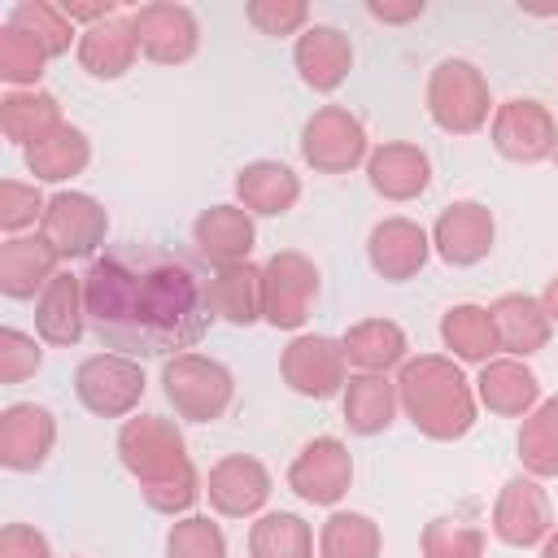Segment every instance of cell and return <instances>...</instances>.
<instances>
[{
	"label": "cell",
	"instance_id": "cell-32",
	"mask_svg": "<svg viewBox=\"0 0 558 558\" xmlns=\"http://www.w3.org/2000/svg\"><path fill=\"white\" fill-rule=\"evenodd\" d=\"M209 305L214 318H227L235 327H253L262 318V266L240 262L209 275Z\"/></svg>",
	"mask_w": 558,
	"mask_h": 558
},
{
	"label": "cell",
	"instance_id": "cell-28",
	"mask_svg": "<svg viewBox=\"0 0 558 558\" xmlns=\"http://www.w3.org/2000/svg\"><path fill=\"white\" fill-rule=\"evenodd\" d=\"M340 405H344V427L353 436H379V432H388V423L401 405L397 401V379L357 371V375H349V384L340 392Z\"/></svg>",
	"mask_w": 558,
	"mask_h": 558
},
{
	"label": "cell",
	"instance_id": "cell-47",
	"mask_svg": "<svg viewBox=\"0 0 558 558\" xmlns=\"http://www.w3.org/2000/svg\"><path fill=\"white\" fill-rule=\"evenodd\" d=\"M541 558H558V527L545 536V545H541Z\"/></svg>",
	"mask_w": 558,
	"mask_h": 558
},
{
	"label": "cell",
	"instance_id": "cell-15",
	"mask_svg": "<svg viewBox=\"0 0 558 558\" xmlns=\"http://www.w3.org/2000/svg\"><path fill=\"white\" fill-rule=\"evenodd\" d=\"M493 240H497V222H493V209L480 201L445 205L432 227V248L449 266H480L493 253Z\"/></svg>",
	"mask_w": 558,
	"mask_h": 558
},
{
	"label": "cell",
	"instance_id": "cell-8",
	"mask_svg": "<svg viewBox=\"0 0 558 558\" xmlns=\"http://www.w3.org/2000/svg\"><path fill=\"white\" fill-rule=\"evenodd\" d=\"M39 235H44V244H48L61 262L100 257V244H105V235H109V214H105V205H100L96 196L65 187V192H52V196H48Z\"/></svg>",
	"mask_w": 558,
	"mask_h": 558
},
{
	"label": "cell",
	"instance_id": "cell-11",
	"mask_svg": "<svg viewBox=\"0 0 558 558\" xmlns=\"http://www.w3.org/2000/svg\"><path fill=\"white\" fill-rule=\"evenodd\" d=\"M279 371H283V384L296 397H310V401H327V397L344 392V384H349L344 344L331 340V336H318V331L292 336V344L279 357Z\"/></svg>",
	"mask_w": 558,
	"mask_h": 558
},
{
	"label": "cell",
	"instance_id": "cell-44",
	"mask_svg": "<svg viewBox=\"0 0 558 558\" xmlns=\"http://www.w3.org/2000/svg\"><path fill=\"white\" fill-rule=\"evenodd\" d=\"M0 558H52L48 536L31 523H4L0 532Z\"/></svg>",
	"mask_w": 558,
	"mask_h": 558
},
{
	"label": "cell",
	"instance_id": "cell-36",
	"mask_svg": "<svg viewBox=\"0 0 558 558\" xmlns=\"http://www.w3.org/2000/svg\"><path fill=\"white\" fill-rule=\"evenodd\" d=\"M519 462L536 480L558 475V397L541 401L519 427Z\"/></svg>",
	"mask_w": 558,
	"mask_h": 558
},
{
	"label": "cell",
	"instance_id": "cell-40",
	"mask_svg": "<svg viewBox=\"0 0 558 558\" xmlns=\"http://www.w3.org/2000/svg\"><path fill=\"white\" fill-rule=\"evenodd\" d=\"M166 558H227V536L209 514H179L166 532Z\"/></svg>",
	"mask_w": 558,
	"mask_h": 558
},
{
	"label": "cell",
	"instance_id": "cell-43",
	"mask_svg": "<svg viewBox=\"0 0 558 558\" xmlns=\"http://www.w3.org/2000/svg\"><path fill=\"white\" fill-rule=\"evenodd\" d=\"M44 362V349L35 336L17 331V327H0V384H22L26 375H35Z\"/></svg>",
	"mask_w": 558,
	"mask_h": 558
},
{
	"label": "cell",
	"instance_id": "cell-10",
	"mask_svg": "<svg viewBox=\"0 0 558 558\" xmlns=\"http://www.w3.org/2000/svg\"><path fill=\"white\" fill-rule=\"evenodd\" d=\"M488 135H493V148L506 157V161H519V166H536L545 157L558 153V122L554 113L532 100V96H514V100H501L493 109V122H488Z\"/></svg>",
	"mask_w": 558,
	"mask_h": 558
},
{
	"label": "cell",
	"instance_id": "cell-38",
	"mask_svg": "<svg viewBox=\"0 0 558 558\" xmlns=\"http://www.w3.org/2000/svg\"><path fill=\"white\" fill-rule=\"evenodd\" d=\"M52 57L44 52V44L17 26H0V78L13 87V92H26V87H39L44 78V65Z\"/></svg>",
	"mask_w": 558,
	"mask_h": 558
},
{
	"label": "cell",
	"instance_id": "cell-14",
	"mask_svg": "<svg viewBox=\"0 0 558 558\" xmlns=\"http://www.w3.org/2000/svg\"><path fill=\"white\" fill-rule=\"evenodd\" d=\"M353 484L349 445L336 436H314L288 466V488L310 506H336Z\"/></svg>",
	"mask_w": 558,
	"mask_h": 558
},
{
	"label": "cell",
	"instance_id": "cell-39",
	"mask_svg": "<svg viewBox=\"0 0 558 558\" xmlns=\"http://www.w3.org/2000/svg\"><path fill=\"white\" fill-rule=\"evenodd\" d=\"M423 558H484V527L462 514H436L418 541Z\"/></svg>",
	"mask_w": 558,
	"mask_h": 558
},
{
	"label": "cell",
	"instance_id": "cell-13",
	"mask_svg": "<svg viewBox=\"0 0 558 558\" xmlns=\"http://www.w3.org/2000/svg\"><path fill=\"white\" fill-rule=\"evenodd\" d=\"M131 26H135L140 52L148 61H157V65H183L201 48V22H196V13L187 4H174V0L140 4L131 13Z\"/></svg>",
	"mask_w": 558,
	"mask_h": 558
},
{
	"label": "cell",
	"instance_id": "cell-30",
	"mask_svg": "<svg viewBox=\"0 0 558 558\" xmlns=\"http://www.w3.org/2000/svg\"><path fill=\"white\" fill-rule=\"evenodd\" d=\"M65 118H61V100L52 92H39V87H26V92H4L0 96V131L9 144L17 148H31L35 140H44L48 131H57Z\"/></svg>",
	"mask_w": 558,
	"mask_h": 558
},
{
	"label": "cell",
	"instance_id": "cell-7",
	"mask_svg": "<svg viewBox=\"0 0 558 558\" xmlns=\"http://www.w3.org/2000/svg\"><path fill=\"white\" fill-rule=\"evenodd\" d=\"M301 157L318 174H349L371 157L366 126L344 105H323L301 126Z\"/></svg>",
	"mask_w": 558,
	"mask_h": 558
},
{
	"label": "cell",
	"instance_id": "cell-17",
	"mask_svg": "<svg viewBox=\"0 0 558 558\" xmlns=\"http://www.w3.org/2000/svg\"><path fill=\"white\" fill-rule=\"evenodd\" d=\"M205 493L222 519H248L270 501V471L253 453H227L209 466Z\"/></svg>",
	"mask_w": 558,
	"mask_h": 558
},
{
	"label": "cell",
	"instance_id": "cell-26",
	"mask_svg": "<svg viewBox=\"0 0 558 558\" xmlns=\"http://www.w3.org/2000/svg\"><path fill=\"white\" fill-rule=\"evenodd\" d=\"M57 253L44 244V235H9L0 244V292L13 301H26L44 292L57 279Z\"/></svg>",
	"mask_w": 558,
	"mask_h": 558
},
{
	"label": "cell",
	"instance_id": "cell-48",
	"mask_svg": "<svg viewBox=\"0 0 558 558\" xmlns=\"http://www.w3.org/2000/svg\"><path fill=\"white\" fill-rule=\"evenodd\" d=\"M554 161H558V153H554Z\"/></svg>",
	"mask_w": 558,
	"mask_h": 558
},
{
	"label": "cell",
	"instance_id": "cell-21",
	"mask_svg": "<svg viewBox=\"0 0 558 558\" xmlns=\"http://www.w3.org/2000/svg\"><path fill=\"white\" fill-rule=\"evenodd\" d=\"M366 179L384 201H414L427 192L432 183V161L418 144L405 140H388L379 148H371L366 157Z\"/></svg>",
	"mask_w": 558,
	"mask_h": 558
},
{
	"label": "cell",
	"instance_id": "cell-29",
	"mask_svg": "<svg viewBox=\"0 0 558 558\" xmlns=\"http://www.w3.org/2000/svg\"><path fill=\"white\" fill-rule=\"evenodd\" d=\"M340 344H344V362L366 375H388L392 366L405 362V349H410L405 331L392 318H362L340 336Z\"/></svg>",
	"mask_w": 558,
	"mask_h": 558
},
{
	"label": "cell",
	"instance_id": "cell-33",
	"mask_svg": "<svg viewBox=\"0 0 558 558\" xmlns=\"http://www.w3.org/2000/svg\"><path fill=\"white\" fill-rule=\"evenodd\" d=\"M440 340L458 362H471V366H484L493 362V353H501L493 314L484 305H449L440 318Z\"/></svg>",
	"mask_w": 558,
	"mask_h": 558
},
{
	"label": "cell",
	"instance_id": "cell-22",
	"mask_svg": "<svg viewBox=\"0 0 558 558\" xmlns=\"http://www.w3.org/2000/svg\"><path fill=\"white\" fill-rule=\"evenodd\" d=\"M488 314H493L497 344H501L506 357H519V362H523V357H532V353H541V349L549 344L554 323H549L541 296L506 292V296H497V301L488 305Z\"/></svg>",
	"mask_w": 558,
	"mask_h": 558
},
{
	"label": "cell",
	"instance_id": "cell-24",
	"mask_svg": "<svg viewBox=\"0 0 558 558\" xmlns=\"http://www.w3.org/2000/svg\"><path fill=\"white\" fill-rule=\"evenodd\" d=\"M74 57H78V65H83L92 78H105V83L122 78V74L135 65V57H140L131 17L113 13V17L96 22V26H83V31H78V48H74Z\"/></svg>",
	"mask_w": 558,
	"mask_h": 558
},
{
	"label": "cell",
	"instance_id": "cell-46",
	"mask_svg": "<svg viewBox=\"0 0 558 558\" xmlns=\"http://www.w3.org/2000/svg\"><path fill=\"white\" fill-rule=\"evenodd\" d=\"M541 305H545V314H549V323L558 327V275L545 283V292H541Z\"/></svg>",
	"mask_w": 558,
	"mask_h": 558
},
{
	"label": "cell",
	"instance_id": "cell-6",
	"mask_svg": "<svg viewBox=\"0 0 558 558\" xmlns=\"http://www.w3.org/2000/svg\"><path fill=\"white\" fill-rule=\"evenodd\" d=\"M144 366L126 353H92L74 366V397L100 418H126L144 401Z\"/></svg>",
	"mask_w": 558,
	"mask_h": 558
},
{
	"label": "cell",
	"instance_id": "cell-18",
	"mask_svg": "<svg viewBox=\"0 0 558 558\" xmlns=\"http://www.w3.org/2000/svg\"><path fill=\"white\" fill-rule=\"evenodd\" d=\"M432 257V235L414 218H384L366 235V262L379 279L405 283L414 279Z\"/></svg>",
	"mask_w": 558,
	"mask_h": 558
},
{
	"label": "cell",
	"instance_id": "cell-23",
	"mask_svg": "<svg viewBox=\"0 0 558 558\" xmlns=\"http://www.w3.org/2000/svg\"><path fill=\"white\" fill-rule=\"evenodd\" d=\"M475 397L501 418H527L541 405V379L519 357H493L475 375Z\"/></svg>",
	"mask_w": 558,
	"mask_h": 558
},
{
	"label": "cell",
	"instance_id": "cell-20",
	"mask_svg": "<svg viewBox=\"0 0 558 558\" xmlns=\"http://www.w3.org/2000/svg\"><path fill=\"white\" fill-rule=\"evenodd\" d=\"M296 74L314 92H336L353 70V44L340 26H305L292 48Z\"/></svg>",
	"mask_w": 558,
	"mask_h": 558
},
{
	"label": "cell",
	"instance_id": "cell-42",
	"mask_svg": "<svg viewBox=\"0 0 558 558\" xmlns=\"http://www.w3.org/2000/svg\"><path fill=\"white\" fill-rule=\"evenodd\" d=\"M244 17L253 31L262 35H301L305 22H310V4L305 0H248L244 4Z\"/></svg>",
	"mask_w": 558,
	"mask_h": 558
},
{
	"label": "cell",
	"instance_id": "cell-27",
	"mask_svg": "<svg viewBox=\"0 0 558 558\" xmlns=\"http://www.w3.org/2000/svg\"><path fill=\"white\" fill-rule=\"evenodd\" d=\"M235 201L257 218H279L301 201V179L283 161H248L235 174Z\"/></svg>",
	"mask_w": 558,
	"mask_h": 558
},
{
	"label": "cell",
	"instance_id": "cell-19",
	"mask_svg": "<svg viewBox=\"0 0 558 558\" xmlns=\"http://www.w3.org/2000/svg\"><path fill=\"white\" fill-rule=\"evenodd\" d=\"M192 244L196 253L222 270V266H240L248 262L253 244H257V227H253V214L244 205H209L201 209V218L192 222Z\"/></svg>",
	"mask_w": 558,
	"mask_h": 558
},
{
	"label": "cell",
	"instance_id": "cell-4",
	"mask_svg": "<svg viewBox=\"0 0 558 558\" xmlns=\"http://www.w3.org/2000/svg\"><path fill=\"white\" fill-rule=\"evenodd\" d=\"M427 113L449 135H475L493 113L484 70L466 57L436 61L432 74H427Z\"/></svg>",
	"mask_w": 558,
	"mask_h": 558
},
{
	"label": "cell",
	"instance_id": "cell-35",
	"mask_svg": "<svg viewBox=\"0 0 558 558\" xmlns=\"http://www.w3.org/2000/svg\"><path fill=\"white\" fill-rule=\"evenodd\" d=\"M379 523L362 510H331L318 527V558H379Z\"/></svg>",
	"mask_w": 558,
	"mask_h": 558
},
{
	"label": "cell",
	"instance_id": "cell-9",
	"mask_svg": "<svg viewBox=\"0 0 558 558\" xmlns=\"http://www.w3.org/2000/svg\"><path fill=\"white\" fill-rule=\"evenodd\" d=\"M314 301H318V266L296 248L270 253L262 266V318L270 327L296 331L310 318Z\"/></svg>",
	"mask_w": 558,
	"mask_h": 558
},
{
	"label": "cell",
	"instance_id": "cell-34",
	"mask_svg": "<svg viewBox=\"0 0 558 558\" xmlns=\"http://www.w3.org/2000/svg\"><path fill=\"white\" fill-rule=\"evenodd\" d=\"M253 558H314V527L292 510H266L248 527Z\"/></svg>",
	"mask_w": 558,
	"mask_h": 558
},
{
	"label": "cell",
	"instance_id": "cell-41",
	"mask_svg": "<svg viewBox=\"0 0 558 558\" xmlns=\"http://www.w3.org/2000/svg\"><path fill=\"white\" fill-rule=\"evenodd\" d=\"M44 209H48V196L35 183H17V179H4L0 183V227L9 235L44 222Z\"/></svg>",
	"mask_w": 558,
	"mask_h": 558
},
{
	"label": "cell",
	"instance_id": "cell-45",
	"mask_svg": "<svg viewBox=\"0 0 558 558\" xmlns=\"http://www.w3.org/2000/svg\"><path fill=\"white\" fill-rule=\"evenodd\" d=\"M366 13H371V17H379V22H414V17H423V0H405V4L371 0V4H366Z\"/></svg>",
	"mask_w": 558,
	"mask_h": 558
},
{
	"label": "cell",
	"instance_id": "cell-12",
	"mask_svg": "<svg viewBox=\"0 0 558 558\" xmlns=\"http://www.w3.org/2000/svg\"><path fill=\"white\" fill-rule=\"evenodd\" d=\"M549 532H554V506L549 493L536 484V475L506 480L493 501V536L510 549H532L545 545Z\"/></svg>",
	"mask_w": 558,
	"mask_h": 558
},
{
	"label": "cell",
	"instance_id": "cell-25",
	"mask_svg": "<svg viewBox=\"0 0 558 558\" xmlns=\"http://www.w3.org/2000/svg\"><path fill=\"white\" fill-rule=\"evenodd\" d=\"M35 331H39L44 344H57V349H70V344L83 340V331H87L83 275L57 270V279L39 292V305H35Z\"/></svg>",
	"mask_w": 558,
	"mask_h": 558
},
{
	"label": "cell",
	"instance_id": "cell-5",
	"mask_svg": "<svg viewBox=\"0 0 558 558\" xmlns=\"http://www.w3.org/2000/svg\"><path fill=\"white\" fill-rule=\"evenodd\" d=\"M161 392L187 423H214L235 401V375L205 353H179L161 366Z\"/></svg>",
	"mask_w": 558,
	"mask_h": 558
},
{
	"label": "cell",
	"instance_id": "cell-16",
	"mask_svg": "<svg viewBox=\"0 0 558 558\" xmlns=\"http://www.w3.org/2000/svg\"><path fill=\"white\" fill-rule=\"evenodd\" d=\"M57 445V414L35 401H13L0 414V466L39 471Z\"/></svg>",
	"mask_w": 558,
	"mask_h": 558
},
{
	"label": "cell",
	"instance_id": "cell-2",
	"mask_svg": "<svg viewBox=\"0 0 558 558\" xmlns=\"http://www.w3.org/2000/svg\"><path fill=\"white\" fill-rule=\"evenodd\" d=\"M118 458L135 475L148 510L157 514H187L205 493L196 466L187 458L183 432L161 414H135L118 427Z\"/></svg>",
	"mask_w": 558,
	"mask_h": 558
},
{
	"label": "cell",
	"instance_id": "cell-1",
	"mask_svg": "<svg viewBox=\"0 0 558 558\" xmlns=\"http://www.w3.org/2000/svg\"><path fill=\"white\" fill-rule=\"evenodd\" d=\"M87 327L126 357H179L214 323L209 279L192 257L161 244H109L83 270Z\"/></svg>",
	"mask_w": 558,
	"mask_h": 558
},
{
	"label": "cell",
	"instance_id": "cell-31",
	"mask_svg": "<svg viewBox=\"0 0 558 558\" xmlns=\"http://www.w3.org/2000/svg\"><path fill=\"white\" fill-rule=\"evenodd\" d=\"M87 161H92V140L70 122H61L57 131H48L44 140H35L26 148V170L39 183H65V179L83 174Z\"/></svg>",
	"mask_w": 558,
	"mask_h": 558
},
{
	"label": "cell",
	"instance_id": "cell-37",
	"mask_svg": "<svg viewBox=\"0 0 558 558\" xmlns=\"http://www.w3.org/2000/svg\"><path fill=\"white\" fill-rule=\"evenodd\" d=\"M9 26L35 35V39L44 44L48 57H65L70 44L78 48V31H74V22H70V17L61 13V4H52V0H22V4H13Z\"/></svg>",
	"mask_w": 558,
	"mask_h": 558
},
{
	"label": "cell",
	"instance_id": "cell-3",
	"mask_svg": "<svg viewBox=\"0 0 558 558\" xmlns=\"http://www.w3.org/2000/svg\"><path fill=\"white\" fill-rule=\"evenodd\" d=\"M397 401L427 440H462L475 427V384L453 357L418 353L397 371Z\"/></svg>",
	"mask_w": 558,
	"mask_h": 558
}]
</instances>
